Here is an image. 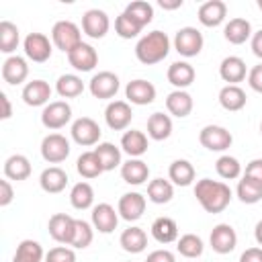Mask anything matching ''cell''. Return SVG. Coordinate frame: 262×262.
<instances>
[{
  "mask_svg": "<svg viewBox=\"0 0 262 262\" xmlns=\"http://www.w3.org/2000/svg\"><path fill=\"white\" fill-rule=\"evenodd\" d=\"M194 196L199 201V205L207 211V213H221L227 209V205L231 203V188L229 184L221 182V180H211V178H201L194 184Z\"/></svg>",
  "mask_w": 262,
  "mask_h": 262,
  "instance_id": "6da1fadb",
  "label": "cell"
},
{
  "mask_svg": "<svg viewBox=\"0 0 262 262\" xmlns=\"http://www.w3.org/2000/svg\"><path fill=\"white\" fill-rule=\"evenodd\" d=\"M168 53H170V39L162 31H151L143 35L135 45V57L145 66L164 61Z\"/></svg>",
  "mask_w": 262,
  "mask_h": 262,
  "instance_id": "7a4b0ae2",
  "label": "cell"
},
{
  "mask_svg": "<svg viewBox=\"0 0 262 262\" xmlns=\"http://www.w3.org/2000/svg\"><path fill=\"white\" fill-rule=\"evenodd\" d=\"M51 41L57 49H61L63 53H70L82 43L80 27L72 20H57L51 29Z\"/></svg>",
  "mask_w": 262,
  "mask_h": 262,
  "instance_id": "3957f363",
  "label": "cell"
},
{
  "mask_svg": "<svg viewBox=\"0 0 262 262\" xmlns=\"http://www.w3.org/2000/svg\"><path fill=\"white\" fill-rule=\"evenodd\" d=\"M203 45H205V39H203V33L196 27H182L174 35V49L182 57L199 55L203 51Z\"/></svg>",
  "mask_w": 262,
  "mask_h": 262,
  "instance_id": "277c9868",
  "label": "cell"
},
{
  "mask_svg": "<svg viewBox=\"0 0 262 262\" xmlns=\"http://www.w3.org/2000/svg\"><path fill=\"white\" fill-rule=\"evenodd\" d=\"M70 121H72V106L66 100H53L47 106H43L41 123L45 129L57 131V129L66 127Z\"/></svg>",
  "mask_w": 262,
  "mask_h": 262,
  "instance_id": "5b68a950",
  "label": "cell"
},
{
  "mask_svg": "<svg viewBox=\"0 0 262 262\" xmlns=\"http://www.w3.org/2000/svg\"><path fill=\"white\" fill-rule=\"evenodd\" d=\"M70 133H72V139H74L78 145H84V147L98 145L100 135H102L98 123H96L94 119H90V117H80V119H76V121L72 123Z\"/></svg>",
  "mask_w": 262,
  "mask_h": 262,
  "instance_id": "8992f818",
  "label": "cell"
},
{
  "mask_svg": "<svg viewBox=\"0 0 262 262\" xmlns=\"http://www.w3.org/2000/svg\"><path fill=\"white\" fill-rule=\"evenodd\" d=\"M199 141L209 151H225L233 143V135L221 125H205L199 133Z\"/></svg>",
  "mask_w": 262,
  "mask_h": 262,
  "instance_id": "52a82bcc",
  "label": "cell"
},
{
  "mask_svg": "<svg viewBox=\"0 0 262 262\" xmlns=\"http://www.w3.org/2000/svg\"><path fill=\"white\" fill-rule=\"evenodd\" d=\"M70 141L61 133H49L41 141V156L49 164H59L70 156Z\"/></svg>",
  "mask_w": 262,
  "mask_h": 262,
  "instance_id": "ba28073f",
  "label": "cell"
},
{
  "mask_svg": "<svg viewBox=\"0 0 262 262\" xmlns=\"http://www.w3.org/2000/svg\"><path fill=\"white\" fill-rule=\"evenodd\" d=\"M119 76L115 72H108V70H102L98 74H94L88 82V90L94 98H100V100H106V98H113L117 92H119Z\"/></svg>",
  "mask_w": 262,
  "mask_h": 262,
  "instance_id": "9c48e42d",
  "label": "cell"
},
{
  "mask_svg": "<svg viewBox=\"0 0 262 262\" xmlns=\"http://www.w3.org/2000/svg\"><path fill=\"white\" fill-rule=\"evenodd\" d=\"M23 49H25V55L35 63L47 61L51 57V51H53L49 37L43 33H29L23 41Z\"/></svg>",
  "mask_w": 262,
  "mask_h": 262,
  "instance_id": "30bf717a",
  "label": "cell"
},
{
  "mask_svg": "<svg viewBox=\"0 0 262 262\" xmlns=\"http://www.w3.org/2000/svg\"><path fill=\"white\" fill-rule=\"evenodd\" d=\"M133 111L127 100H111L104 108V121L113 131H123L131 125Z\"/></svg>",
  "mask_w": 262,
  "mask_h": 262,
  "instance_id": "8fae6325",
  "label": "cell"
},
{
  "mask_svg": "<svg viewBox=\"0 0 262 262\" xmlns=\"http://www.w3.org/2000/svg\"><path fill=\"white\" fill-rule=\"evenodd\" d=\"M111 29L108 14L100 8H90L82 14V31L90 39H102Z\"/></svg>",
  "mask_w": 262,
  "mask_h": 262,
  "instance_id": "7c38bea8",
  "label": "cell"
},
{
  "mask_svg": "<svg viewBox=\"0 0 262 262\" xmlns=\"http://www.w3.org/2000/svg\"><path fill=\"white\" fill-rule=\"evenodd\" d=\"M74 227H76V219L70 217L68 213H55V215L49 217V223H47L49 235L57 244H63V246H70L72 244Z\"/></svg>",
  "mask_w": 262,
  "mask_h": 262,
  "instance_id": "4fadbf2b",
  "label": "cell"
},
{
  "mask_svg": "<svg viewBox=\"0 0 262 262\" xmlns=\"http://www.w3.org/2000/svg\"><path fill=\"white\" fill-rule=\"evenodd\" d=\"M209 244H211L213 252L229 254L237 246V233H235V229L229 223H219V225L213 227V231L209 235Z\"/></svg>",
  "mask_w": 262,
  "mask_h": 262,
  "instance_id": "5bb4252c",
  "label": "cell"
},
{
  "mask_svg": "<svg viewBox=\"0 0 262 262\" xmlns=\"http://www.w3.org/2000/svg\"><path fill=\"white\" fill-rule=\"evenodd\" d=\"M119 223V211L108 203H98L92 207V227L98 233H113Z\"/></svg>",
  "mask_w": 262,
  "mask_h": 262,
  "instance_id": "9a60e30c",
  "label": "cell"
},
{
  "mask_svg": "<svg viewBox=\"0 0 262 262\" xmlns=\"http://www.w3.org/2000/svg\"><path fill=\"white\" fill-rule=\"evenodd\" d=\"M68 61L76 72H90L98 63V53L90 43H80L76 49L68 53Z\"/></svg>",
  "mask_w": 262,
  "mask_h": 262,
  "instance_id": "2e32d148",
  "label": "cell"
},
{
  "mask_svg": "<svg viewBox=\"0 0 262 262\" xmlns=\"http://www.w3.org/2000/svg\"><path fill=\"white\" fill-rule=\"evenodd\" d=\"M125 96L131 104H137V106H143V104H151L156 100V86L147 80H131L127 86H125Z\"/></svg>",
  "mask_w": 262,
  "mask_h": 262,
  "instance_id": "e0dca14e",
  "label": "cell"
},
{
  "mask_svg": "<svg viewBox=\"0 0 262 262\" xmlns=\"http://www.w3.org/2000/svg\"><path fill=\"white\" fill-rule=\"evenodd\" d=\"M145 196L139 194V192H125L121 199H119V205H117V211H119V217H123L125 221H137L143 213H145Z\"/></svg>",
  "mask_w": 262,
  "mask_h": 262,
  "instance_id": "ac0fdd59",
  "label": "cell"
},
{
  "mask_svg": "<svg viewBox=\"0 0 262 262\" xmlns=\"http://www.w3.org/2000/svg\"><path fill=\"white\" fill-rule=\"evenodd\" d=\"M199 20L205 27H219L227 16V4L223 0H207L199 6Z\"/></svg>",
  "mask_w": 262,
  "mask_h": 262,
  "instance_id": "d6986e66",
  "label": "cell"
},
{
  "mask_svg": "<svg viewBox=\"0 0 262 262\" xmlns=\"http://www.w3.org/2000/svg\"><path fill=\"white\" fill-rule=\"evenodd\" d=\"M29 76V66H27V59L20 57V55H8L2 63V78L6 84H23Z\"/></svg>",
  "mask_w": 262,
  "mask_h": 262,
  "instance_id": "ffe728a7",
  "label": "cell"
},
{
  "mask_svg": "<svg viewBox=\"0 0 262 262\" xmlns=\"http://www.w3.org/2000/svg\"><path fill=\"white\" fill-rule=\"evenodd\" d=\"M51 98V86L45 80L27 82L23 88V100L29 106H47Z\"/></svg>",
  "mask_w": 262,
  "mask_h": 262,
  "instance_id": "44dd1931",
  "label": "cell"
},
{
  "mask_svg": "<svg viewBox=\"0 0 262 262\" xmlns=\"http://www.w3.org/2000/svg\"><path fill=\"white\" fill-rule=\"evenodd\" d=\"M246 74H248V70H246V61L242 57H237V55L223 57V61L219 66V76L223 82L237 86V82L246 80Z\"/></svg>",
  "mask_w": 262,
  "mask_h": 262,
  "instance_id": "7402d4cb",
  "label": "cell"
},
{
  "mask_svg": "<svg viewBox=\"0 0 262 262\" xmlns=\"http://www.w3.org/2000/svg\"><path fill=\"white\" fill-rule=\"evenodd\" d=\"M166 76H168V82L176 90H184V88H188L194 82L196 74H194V68L188 61H174V63L168 66Z\"/></svg>",
  "mask_w": 262,
  "mask_h": 262,
  "instance_id": "603a6c76",
  "label": "cell"
},
{
  "mask_svg": "<svg viewBox=\"0 0 262 262\" xmlns=\"http://www.w3.org/2000/svg\"><path fill=\"white\" fill-rule=\"evenodd\" d=\"M121 178L127 184L139 186L149 178V166L139 158H129L125 164H121Z\"/></svg>",
  "mask_w": 262,
  "mask_h": 262,
  "instance_id": "cb8c5ba5",
  "label": "cell"
},
{
  "mask_svg": "<svg viewBox=\"0 0 262 262\" xmlns=\"http://www.w3.org/2000/svg\"><path fill=\"white\" fill-rule=\"evenodd\" d=\"M39 184H41V188H43L45 192L57 194V192H61V190L68 186V174H66V170L59 168V166H49V168H45V170L41 172Z\"/></svg>",
  "mask_w": 262,
  "mask_h": 262,
  "instance_id": "d4e9b609",
  "label": "cell"
},
{
  "mask_svg": "<svg viewBox=\"0 0 262 262\" xmlns=\"http://www.w3.org/2000/svg\"><path fill=\"white\" fill-rule=\"evenodd\" d=\"M192 96L186 92V90H172L168 96H166V108L170 115L178 117V119H184L192 113Z\"/></svg>",
  "mask_w": 262,
  "mask_h": 262,
  "instance_id": "484cf974",
  "label": "cell"
},
{
  "mask_svg": "<svg viewBox=\"0 0 262 262\" xmlns=\"http://www.w3.org/2000/svg\"><path fill=\"white\" fill-rule=\"evenodd\" d=\"M121 151H125L129 158H141L147 151V135L137 129H129L121 137Z\"/></svg>",
  "mask_w": 262,
  "mask_h": 262,
  "instance_id": "4316f807",
  "label": "cell"
},
{
  "mask_svg": "<svg viewBox=\"0 0 262 262\" xmlns=\"http://www.w3.org/2000/svg\"><path fill=\"white\" fill-rule=\"evenodd\" d=\"M119 244L129 254H141L145 250V246H147V233L141 227L131 225V227L123 229V233L119 237Z\"/></svg>",
  "mask_w": 262,
  "mask_h": 262,
  "instance_id": "83f0119b",
  "label": "cell"
},
{
  "mask_svg": "<svg viewBox=\"0 0 262 262\" xmlns=\"http://www.w3.org/2000/svg\"><path fill=\"white\" fill-rule=\"evenodd\" d=\"M223 37H225L231 45H242V43H246V41L252 37V25H250V20H246V18H242V16L231 18V20L225 25V29H223Z\"/></svg>",
  "mask_w": 262,
  "mask_h": 262,
  "instance_id": "f1b7e54d",
  "label": "cell"
},
{
  "mask_svg": "<svg viewBox=\"0 0 262 262\" xmlns=\"http://www.w3.org/2000/svg\"><path fill=\"white\" fill-rule=\"evenodd\" d=\"M246 92L239 88V86H233V84H225L221 90H219V104L229 111V113H237L246 106Z\"/></svg>",
  "mask_w": 262,
  "mask_h": 262,
  "instance_id": "f546056e",
  "label": "cell"
},
{
  "mask_svg": "<svg viewBox=\"0 0 262 262\" xmlns=\"http://www.w3.org/2000/svg\"><path fill=\"white\" fill-rule=\"evenodd\" d=\"M4 176L8 180H27L31 176V162L23 154H12L4 162Z\"/></svg>",
  "mask_w": 262,
  "mask_h": 262,
  "instance_id": "4dcf8cb0",
  "label": "cell"
},
{
  "mask_svg": "<svg viewBox=\"0 0 262 262\" xmlns=\"http://www.w3.org/2000/svg\"><path fill=\"white\" fill-rule=\"evenodd\" d=\"M147 135L154 141H164L172 135V119L164 113H154L147 119Z\"/></svg>",
  "mask_w": 262,
  "mask_h": 262,
  "instance_id": "1f68e13d",
  "label": "cell"
},
{
  "mask_svg": "<svg viewBox=\"0 0 262 262\" xmlns=\"http://www.w3.org/2000/svg\"><path fill=\"white\" fill-rule=\"evenodd\" d=\"M151 235L160 244H172L178 239V225L172 217H158L151 223Z\"/></svg>",
  "mask_w": 262,
  "mask_h": 262,
  "instance_id": "d6a6232c",
  "label": "cell"
},
{
  "mask_svg": "<svg viewBox=\"0 0 262 262\" xmlns=\"http://www.w3.org/2000/svg\"><path fill=\"white\" fill-rule=\"evenodd\" d=\"M168 178L176 186H188L194 180V166L188 160H174L168 168Z\"/></svg>",
  "mask_w": 262,
  "mask_h": 262,
  "instance_id": "836d02e7",
  "label": "cell"
},
{
  "mask_svg": "<svg viewBox=\"0 0 262 262\" xmlns=\"http://www.w3.org/2000/svg\"><path fill=\"white\" fill-rule=\"evenodd\" d=\"M235 194L244 205H256L262 201V184L250 176H242V180L237 182Z\"/></svg>",
  "mask_w": 262,
  "mask_h": 262,
  "instance_id": "e575fe53",
  "label": "cell"
},
{
  "mask_svg": "<svg viewBox=\"0 0 262 262\" xmlns=\"http://www.w3.org/2000/svg\"><path fill=\"white\" fill-rule=\"evenodd\" d=\"M174 196V186L170 180H164V178H154L149 180L147 184V199L156 205H166L170 203Z\"/></svg>",
  "mask_w": 262,
  "mask_h": 262,
  "instance_id": "d590c367",
  "label": "cell"
},
{
  "mask_svg": "<svg viewBox=\"0 0 262 262\" xmlns=\"http://www.w3.org/2000/svg\"><path fill=\"white\" fill-rule=\"evenodd\" d=\"M45 258L43 246L35 239H23L16 246V252L12 256V262H41Z\"/></svg>",
  "mask_w": 262,
  "mask_h": 262,
  "instance_id": "8d00e7d4",
  "label": "cell"
},
{
  "mask_svg": "<svg viewBox=\"0 0 262 262\" xmlns=\"http://www.w3.org/2000/svg\"><path fill=\"white\" fill-rule=\"evenodd\" d=\"M94 154L98 156V160H100L104 172L115 170L117 166L123 164V162H121V147H117V145L111 143V141H102V143H98V145L94 147Z\"/></svg>",
  "mask_w": 262,
  "mask_h": 262,
  "instance_id": "74e56055",
  "label": "cell"
},
{
  "mask_svg": "<svg viewBox=\"0 0 262 262\" xmlns=\"http://www.w3.org/2000/svg\"><path fill=\"white\" fill-rule=\"evenodd\" d=\"M76 170H78V174L82 178H88V180L90 178H98L104 172V168H102V164H100V160H98V156L94 151H84L76 160Z\"/></svg>",
  "mask_w": 262,
  "mask_h": 262,
  "instance_id": "f35d334b",
  "label": "cell"
},
{
  "mask_svg": "<svg viewBox=\"0 0 262 262\" xmlns=\"http://www.w3.org/2000/svg\"><path fill=\"white\" fill-rule=\"evenodd\" d=\"M55 90L61 98H76L84 92V82L76 74H63L55 82Z\"/></svg>",
  "mask_w": 262,
  "mask_h": 262,
  "instance_id": "ab89813d",
  "label": "cell"
},
{
  "mask_svg": "<svg viewBox=\"0 0 262 262\" xmlns=\"http://www.w3.org/2000/svg\"><path fill=\"white\" fill-rule=\"evenodd\" d=\"M70 203L74 209L78 211H84V209H90L92 203H94V188L88 184V182H78L72 186L70 190Z\"/></svg>",
  "mask_w": 262,
  "mask_h": 262,
  "instance_id": "60d3db41",
  "label": "cell"
},
{
  "mask_svg": "<svg viewBox=\"0 0 262 262\" xmlns=\"http://www.w3.org/2000/svg\"><path fill=\"white\" fill-rule=\"evenodd\" d=\"M20 43V33L18 27L10 20H2L0 23V51L2 53H12Z\"/></svg>",
  "mask_w": 262,
  "mask_h": 262,
  "instance_id": "b9f144b4",
  "label": "cell"
},
{
  "mask_svg": "<svg viewBox=\"0 0 262 262\" xmlns=\"http://www.w3.org/2000/svg\"><path fill=\"white\" fill-rule=\"evenodd\" d=\"M176 250L184 258H199L203 254V250H205V244H203V239L199 235L184 233V235H180L176 239Z\"/></svg>",
  "mask_w": 262,
  "mask_h": 262,
  "instance_id": "7bdbcfd3",
  "label": "cell"
},
{
  "mask_svg": "<svg viewBox=\"0 0 262 262\" xmlns=\"http://www.w3.org/2000/svg\"><path fill=\"white\" fill-rule=\"evenodd\" d=\"M125 14H129L139 27H145V25H149L151 23V18H154V6L149 4V2H145V0H135V2H129L127 4V8L123 10Z\"/></svg>",
  "mask_w": 262,
  "mask_h": 262,
  "instance_id": "ee69618b",
  "label": "cell"
},
{
  "mask_svg": "<svg viewBox=\"0 0 262 262\" xmlns=\"http://www.w3.org/2000/svg\"><path fill=\"white\" fill-rule=\"evenodd\" d=\"M215 170H217V174L223 180H235V178L242 176V164H239V160L233 158V156H227V154L221 156L215 162Z\"/></svg>",
  "mask_w": 262,
  "mask_h": 262,
  "instance_id": "f6af8a7d",
  "label": "cell"
},
{
  "mask_svg": "<svg viewBox=\"0 0 262 262\" xmlns=\"http://www.w3.org/2000/svg\"><path fill=\"white\" fill-rule=\"evenodd\" d=\"M94 239V227L92 223L84 221V219H76V227H74V237H72V248H78V250H84L92 244Z\"/></svg>",
  "mask_w": 262,
  "mask_h": 262,
  "instance_id": "bcb514c9",
  "label": "cell"
},
{
  "mask_svg": "<svg viewBox=\"0 0 262 262\" xmlns=\"http://www.w3.org/2000/svg\"><path fill=\"white\" fill-rule=\"evenodd\" d=\"M141 29L143 27H139L129 14H125V12H121L117 18H115V33L121 37V39H133V37H137L139 33H141Z\"/></svg>",
  "mask_w": 262,
  "mask_h": 262,
  "instance_id": "7dc6e473",
  "label": "cell"
},
{
  "mask_svg": "<svg viewBox=\"0 0 262 262\" xmlns=\"http://www.w3.org/2000/svg\"><path fill=\"white\" fill-rule=\"evenodd\" d=\"M45 262H76V252L72 248L57 246L45 254Z\"/></svg>",
  "mask_w": 262,
  "mask_h": 262,
  "instance_id": "c3c4849f",
  "label": "cell"
},
{
  "mask_svg": "<svg viewBox=\"0 0 262 262\" xmlns=\"http://www.w3.org/2000/svg\"><path fill=\"white\" fill-rule=\"evenodd\" d=\"M248 84L254 92H260L262 94V63L254 66L250 72H248Z\"/></svg>",
  "mask_w": 262,
  "mask_h": 262,
  "instance_id": "681fc988",
  "label": "cell"
},
{
  "mask_svg": "<svg viewBox=\"0 0 262 262\" xmlns=\"http://www.w3.org/2000/svg\"><path fill=\"white\" fill-rule=\"evenodd\" d=\"M12 199H14V190L10 186V180L8 178L0 180V207H8Z\"/></svg>",
  "mask_w": 262,
  "mask_h": 262,
  "instance_id": "f907efd6",
  "label": "cell"
},
{
  "mask_svg": "<svg viewBox=\"0 0 262 262\" xmlns=\"http://www.w3.org/2000/svg\"><path fill=\"white\" fill-rule=\"evenodd\" d=\"M244 176H250V178H254V180H258L262 184V158H256V160L248 162Z\"/></svg>",
  "mask_w": 262,
  "mask_h": 262,
  "instance_id": "816d5d0a",
  "label": "cell"
},
{
  "mask_svg": "<svg viewBox=\"0 0 262 262\" xmlns=\"http://www.w3.org/2000/svg\"><path fill=\"white\" fill-rule=\"evenodd\" d=\"M145 262H176V258L170 250H154V252L147 254Z\"/></svg>",
  "mask_w": 262,
  "mask_h": 262,
  "instance_id": "f5cc1de1",
  "label": "cell"
},
{
  "mask_svg": "<svg viewBox=\"0 0 262 262\" xmlns=\"http://www.w3.org/2000/svg\"><path fill=\"white\" fill-rule=\"evenodd\" d=\"M239 262H262V248H248L242 252Z\"/></svg>",
  "mask_w": 262,
  "mask_h": 262,
  "instance_id": "db71d44e",
  "label": "cell"
},
{
  "mask_svg": "<svg viewBox=\"0 0 262 262\" xmlns=\"http://www.w3.org/2000/svg\"><path fill=\"white\" fill-rule=\"evenodd\" d=\"M250 45H252V53L262 59V29L252 35V43Z\"/></svg>",
  "mask_w": 262,
  "mask_h": 262,
  "instance_id": "11a10c76",
  "label": "cell"
},
{
  "mask_svg": "<svg viewBox=\"0 0 262 262\" xmlns=\"http://www.w3.org/2000/svg\"><path fill=\"white\" fill-rule=\"evenodd\" d=\"M0 102H2V115H0V119H10L12 117V106H10V100H8V96L4 94V92H0Z\"/></svg>",
  "mask_w": 262,
  "mask_h": 262,
  "instance_id": "9f6ffc18",
  "label": "cell"
},
{
  "mask_svg": "<svg viewBox=\"0 0 262 262\" xmlns=\"http://www.w3.org/2000/svg\"><path fill=\"white\" fill-rule=\"evenodd\" d=\"M158 4L164 8V10H176L182 6V0H158Z\"/></svg>",
  "mask_w": 262,
  "mask_h": 262,
  "instance_id": "6f0895ef",
  "label": "cell"
},
{
  "mask_svg": "<svg viewBox=\"0 0 262 262\" xmlns=\"http://www.w3.org/2000/svg\"><path fill=\"white\" fill-rule=\"evenodd\" d=\"M254 237H256V242H258V246H262V219L256 223V227H254Z\"/></svg>",
  "mask_w": 262,
  "mask_h": 262,
  "instance_id": "680465c9",
  "label": "cell"
},
{
  "mask_svg": "<svg viewBox=\"0 0 262 262\" xmlns=\"http://www.w3.org/2000/svg\"><path fill=\"white\" fill-rule=\"evenodd\" d=\"M258 8H260V10H262V0H258Z\"/></svg>",
  "mask_w": 262,
  "mask_h": 262,
  "instance_id": "91938a15",
  "label": "cell"
},
{
  "mask_svg": "<svg viewBox=\"0 0 262 262\" xmlns=\"http://www.w3.org/2000/svg\"><path fill=\"white\" fill-rule=\"evenodd\" d=\"M260 135H262V123H260Z\"/></svg>",
  "mask_w": 262,
  "mask_h": 262,
  "instance_id": "94428289",
  "label": "cell"
}]
</instances>
